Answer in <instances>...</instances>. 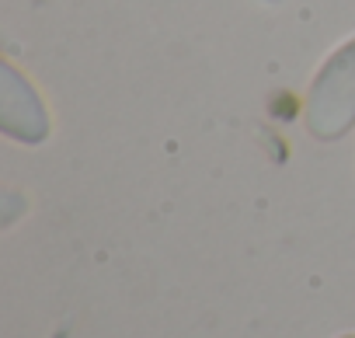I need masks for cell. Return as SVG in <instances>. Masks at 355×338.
I'll use <instances>...</instances> for the list:
<instances>
[{
	"label": "cell",
	"instance_id": "7a4b0ae2",
	"mask_svg": "<svg viewBox=\"0 0 355 338\" xmlns=\"http://www.w3.org/2000/svg\"><path fill=\"white\" fill-rule=\"evenodd\" d=\"M0 133L28 146H39L49 136V112L11 60L0 63Z\"/></svg>",
	"mask_w": 355,
	"mask_h": 338
},
{
	"label": "cell",
	"instance_id": "3957f363",
	"mask_svg": "<svg viewBox=\"0 0 355 338\" xmlns=\"http://www.w3.org/2000/svg\"><path fill=\"white\" fill-rule=\"evenodd\" d=\"M341 338H355V335H341Z\"/></svg>",
	"mask_w": 355,
	"mask_h": 338
},
{
	"label": "cell",
	"instance_id": "6da1fadb",
	"mask_svg": "<svg viewBox=\"0 0 355 338\" xmlns=\"http://www.w3.org/2000/svg\"><path fill=\"white\" fill-rule=\"evenodd\" d=\"M303 122L320 143H338L355 129V39L338 46L317 70L306 91Z\"/></svg>",
	"mask_w": 355,
	"mask_h": 338
}]
</instances>
